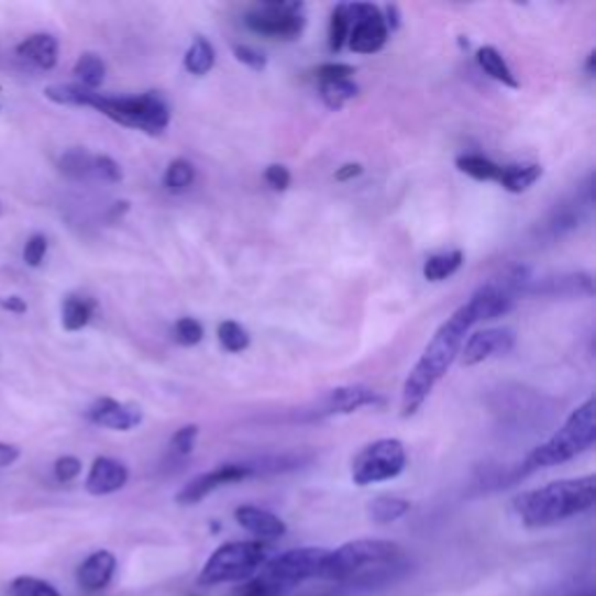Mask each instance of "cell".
<instances>
[{
  "mask_svg": "<svg viewBox=\"0 0 596 596\" xmlns=\"http://www.w3.org/2000/svg\"><path fill=\"white\" fill-rule=\"evenodd\" d=\"M478 324L468 303L456 308L448 320L433 333L422 356L410 368L404 389H401V415L412 417L422 404L429 399L433 387L443 380V375L456 362L462 345L468 338V331Z\"/></svg>",
  "mask_w": 596,
  "mask_h": 596,
  "instance_id": "cell-1",
  "label": "cell"
},
{
  "mask_svg": "<svg viewBox=\"0 0 596 596\" xmlns=\"http://www.w3.org/2000/svg\"><path fill=\"white\" fill-rule=\"evenodd\" d=\"M45 98L56 106L93 108L119 126L137 129L150 135L164 133L170 124V108L154 91L141 96H108L79 85H52L45 89Z\"/></svg>",
  "mask_w": 596,
  "mask_h": 596,
  "instance_id": "cell-2",
  "label": "cell"
},
{
  "mask_svg": "<svg viewBox=\"0 0 596 596\" xmlns=\"http://www.w3.org/2000/svg\"><path fill=\"white\" fill-rule=\"evenodd\" d=\"M406 564L401 545L383 539H360L329 550L322 581L380 585L394 581Z\"/></svg>",
  "mask_w": 596,
  "mask_h": 596,
  "instance_id": "cell-3",
  "label": "cell"
},
{
  "mask_svg": "<svg viewBox=\"0 0 596 596\" xmlns=\"http://www.w3.org/2000/svg\"><path fill=\"white\" fill-rule=\"evenodd\" d=\"M594 501H596V478L594 475H583V478L558 481L515 496L512 510L525 527L541 529L587 512L594 506Z\"/></svg>",
  "mask_w": 596,
  "mask_h": 596,
  "instance_id": "cell-4",
  "label": "cell"
},
{
  "mask_svg": "<svg viewBox=\"0 0 596 596\" xmlns=\"http://www.w3.org/2000/svg\"><path fill=\"white\" fill-rule=\"evenodd\" d=\"M594 441H596L594 399H587L583 406H578L569 415V420L558 433H552L543 445L533 448L529 452L520 473H533V471L571 462L573 456H578L585 450H589Z\"/></svg>",
  "mask_w": 596,
  "mask_h": 596,
  "instance_id": "cell-5",
  "label": "cell"
},
{
  "mask_svg": "<svg viewBox=\"0 0 596 596\" xmlns=\"http://www.w3.org/2000/svg\"><path fill=\"white\" fill-rule=\"evenodd\" d=\"M268 562V545L264 541H231L217 548L198 573V585H227L250 581Z\"/></svg>",
  "mask_w": 596,
  "mask_h": 596,
  "instance_id": "cell-6",
  "label": "cell"
},
{
  "mask_svg": "<svg viewBox=\"0 0 596 596\" xmlns=\"http://www.w3.org/2000/svg\"><path fill=\"white\" fill-rule=\"evenodd\" d=\"M408 454L399 439H380L366 445L352 462V483L360 487L387 483L406 471Z\"/></svg>",
  "mask_w": 596,
  "mask_h": 596,
  "instance_id": "cell-7",
  "label": "cell"
},
{
  "mask_svg": "<svg viewBox=\"0 0 596 596\" xmlns=\"http://www.w3.org/2000/svg\"><path fill=\"white\" fill-rule=\"evenodd\" d=\"M327 548H296V550H287L283 554H277V558L268 560L264 564L262 575L266 581H271L273 585L280 587L283 592L291 585L306 583V581H322L324 573V564H327Z\"/></svg>",
  "mask_w": 596,
  "mask_h": 596,
  "instance_id": "cell-8",
  "label": "cell"
},
{
  "mask_svg": "<svg viewBox=\"0 0 596 596\" xmlns=\"http://www.w3.org/2000/svg\"><path fill=\"white\" fill-rule=\"evenodd\" d=\"M245 24L271 40H296L306 29L303 3H262L245 16Z\"/></svg>",
  "mask_w": 596,
  "mask_h": 596,
  "instance_id": "cell-9",
  "label": "cell"
},
{
  "mask_svg": "<svg viewBox=\"0 0 596 596\" xmlns=\"http://www.w3.org/2000/svg\"><path fill=\"white\" fill-rule=\"evenodd\" d=\"M350 35H347V47L356 54H375L380 52L387 40L389 31L385 26L383 10L371 3H350Z\"/></svg>",
  "mask_w": 596,
  "mask_h": 596,
  "instance_id": "cell-10",
  "label": "cell"
},
{
  "mask_svg": "<svg viewBox=\"0 0 596 596\" xmlns=\"http://www.w3.org/2000/svg\"><path fill=\"white\" fill-rule=\"evenodd\" d=\"M385 399L380 394L371 387L364 385H345V387H335L322 394L310 408L303 410L306 420H327V417L335 415H350L368 406H383Z\"/></svg>",
  "mask_w": 596,
  "mask_h": 596,
  "instance_id": "cell-11",
  "label": "cell"
},
{
  "mask_svg": "<svg viewBox=\"0 0 596 596\" xmlns=\"http://www.w3.org/2000/svg\"><path fill=\"white\" fill-rule=\"evenodd\" d=\"M245 478H252L250 464H222L208 473L196 475L194 481H189L180 492L175 494V501L180 506H194L198 501H203L206 496H210L214 489L241 483Z\"/></svg>",
  "mask_w": 596,
  "mask_h": 596,
  "instance_id": "cell-12",
  "label": "cell"
},
{
  "mask_svg": "<svg viewBox=\"0 0 596 596\" xmlns=\"http://www.w3.org/2000/svg\"><path fill=\"white\" fill-rule=\"evenodd\" d=\"M515 347V333L512 329H485L471 333L462 345V364L464 366H478L492 356L508 354Z\"/></svg>",
  "mask_w": 596,
  "mask_h": 596,
  "instance_id": "cell-13",
  "label": "cell"
},
{
  "mask_svg": "<svg viewBox=\"0 0 596 596\" xmlns=\"http://www.w3.org/2000/svg\"><path fill=\"white\" fill-rule=\"evenodd\" d=\"M87 417L103 429L112 431H131L135 427H141L143 422V408L137 404H122L117 399H98L89 406Z\"/></svg>",
  "mask_w": 596,
  "mask_h": 596,
  "instance_id": "cell-14",
  "label": "cell"
},
{
  "mask_svg": "<svg viewBox=\"0 0 596 596\" xmlns=\"http://www.w3.org/2000/svg\"><path fill=\"white\" fill-rule=\"evenodd\" d=\"M117 571V558L110 550H96L77 569V585L87 594L103 592Z\"/></svg>",
  "mask_w": 596,
  "mask_h": 596,
  "instance_id": "cell-15",
  "label": "cell"
},
{
  "mask_svg": "<svg viewBox=\"0 0 596 596\" xmlns=\"http://www.w3.org/2000/svg\"><path fill=\"white\" fill-rule=\"evenodd\" d=\"M129 483V468L112 456H96L89 475H87V492L93 496H108L122 489Z\"/></svg>",
  "mask_w": 596,
  "mask_h": 596,
  "instance_id": "cell-16",
  "label": "cell"
},
{
  "mask_svg": "<svg viewBox=\"0 0 596 596\" xmlns=\"http://www.w3.org/2000/svg\"><path fill=\"white\" fill-rule=\"evenodd\" d=\"M233 515H235L238 525H241L245 531H250L252 536H256V539L264 541V543L283 539V536L287 533V525L271 510L256 508V506H241V508H235Z\"/></svg>",
  "mask_w": 596,
  "mask_h": 596,
  "instance_id": "cell-17",
  "label": "cell"
},
{
  "mask_svg": "<svg viewBox=\"0 0 596 596\" xmlns=\"http://www.w3.org/2000/svg\"><path fill=\"white\" fill-rule=\"evenodd\" d=\"M58 40L52 33H33L16 45V56L37 70H52L58 64Z\"/></svg>",
  "mask_w": 596,
  "mask_h": 596,
  "instance_id": "cell-18",
  "label": "cell"
},
{
  "mask_svg": "<svg viewBox=\"0 0 596 596\" xmlns=\"http://www.w3.org/2000/svg\"><path fill=\"white\" fill-rule=\"evenodd\" d=\"M594 291L592 277L587 273H569L560 277H545V280H531L527 296H562V298H575V296H589Z\"/></svg>",
  "mask_w": 596,
  "mask_h": 596,
  "instance_id": "cell-19",
  "label": "cell"
},
{
  "mask_svg": "<svg viewBox=\"0 0 596 596\" xmlns=\"http://www.w3.org/2000/svg\"><path fill=\"white\" fill-rule=\"evenodd\" d=\"M96 314V301L87 296H77V294H68L62 301V327L70 333L82 331L85 327H89V322L93 320Z\"/></svg>",
  "mask_w": 596,
  "mask_h": 596,
  "instance_id": "cell-20",
  "label": "cell"
},
{
  "mask_svg": "<svg viewBox=\"0 0 596 596\" xmlns=\"http://www.w3.org/2000/svg\"><path fill=\"white\" fill-rule=\"evenodd\" d=\"M106 73H108L106 62L98 54H93V52H85L82 56L77 58V64L73 66V75L77 79L75 85L85 87L89 91H98V89L103 87Z\"/></svg>",
  "mask_w": 596,
  "mask_h": 596,
  "instance_id": "cell-21",
  "label": "cell"
},
{
  "mask_svg": "<svg viewBox=\"0 0 596 596\" xmlns=\"http://www.w3.org/2000/svg\"><path fill=\"white\" fill-rule=\"evenodd\" d=\"M543 168L539 164H512L501 166L499 185L510 194H522L541 180Z\"/></svg>",
  "mask_w": 596,
  "mask_h": 596,
  "instance_id": "cell-22",
  "label": "cell"
},
{
  "mask_svg": "<svg viewBox=\"0 0 596 596\" xmlns=\"http://www.w3.org/2000/svg\"><path fill=\"white\" fill-rule=\"evenodd\" d=\"M475 62H478V66L483 68L485 75H489L492 79H496V82H501L504 87H510V89H518L520 82L518 77L512 75L510 66L506 64L504 54L496 49V47H481L478 54H475Z\"/></svg>",
  "mask_w": 596,
  "mask_h": 596,
  "instance_id": "cell-23",
  "label": "cell"
},
{
  "mask_svg": "<svg viewBox=\"0 0 596 596\" xmlns=\"http://www.w3.org/2000/svg\"><path fill=\"white\" fill-rule=\"evenodd\" d=\"M464 264V252L462 250H450V252H441L433 254L424 262V280L429 283H443L448 277H452L456 271L462 268Z\"/></svg>",
  "mask_w": 596,
  "mask_h": 596,
  "instance_id": "cell-24",
  "label": "cell"
},
{
  "mask_svg": "<svg viewBox=\"0 0 596 596\" xmlns=\"http://www.w3.org/2000/svg\"><path fill=\"white\" fill-rule=\"evenodd\" d=\"M58 170L77 183L93 180V154L82 147L66 150L58 158Z\"/></svg>",
  "mask_w": 596,
  "mask_h": 596,
  "instance_id": "cell-25",
  "label": "cell"
},
{
  "mask_svg": "<svg viewBox=\"0 0 596 596\" xmlns=\"http://www.w3.org/2000/svg\"><path fill=\"white\" fill-rule=\"evenodd\" d=\"M217 62V52L212 47L210 40L206 37H194V43L189 45L187 54H185V68L187 73H191L194 77H203L214 68Z\"/></svg>",
  "mask_w": 596,
  "mask_h": 596,
  "instance_id": "cell-26",
  "label": "cell"
},
{
  "mask_svg": "<svg viewBox=\"0 0 596 596\" xmlns=\"http://www.w3.org/2000/svg\"><path fill=\"white\" fill-rule=\"evenodd\" d=\"M456 168L466 173L468 177H473V180H481V183H499V175H501V166L494 164L492 158H487L483 154L456 156Z\"/></svg>",
  "mask_w": 596,
  "mask_h": 596,
  "instance_id": "cell-27",
  "label": "cell"
},
{
  "mask_svg": "<svg viewBox=\"0 0 596 596\" xmlns=\"http://www.w3.org/2000/svg\"><path fill=\"white\" fill-rule=\"evenodd\" d=\"M410 510V501L399 499V496H377L368 504V518L375 525H389L401 520L404 515Z\"/></svg>",
  "mask_w": 596,
  "mask_h": 596,
  "instance_id": "cell-28",
  "label": "cell"
},
{
  "mask_svg": "<svg viewBox=\"0 0 596 596\" xmlns=\"http://www.w3.org/2000/svg\"><path fill=\"white\" fill-rule=\"evenodd\" d=\"M196 180V168L187 158H175L164 173V189L170 194H185Z\"/></svg>",
  "mask_w": 596,
  "mask_h": 596,
  "instance_id": "cell-29",
  "label": "cell"
},
{
  "mask_svg": "<svg viewBox=\"0 0 596 596\" xmlns=\"http://www.w3.org/2000/svg\"><path fill=\"white\" fill-rule=\"evenodd\" d=\"M360 93V85L354 79H338V82H320V96L327 108L341 110L347 101Z\"/></svg>",
  "mask_w": 596,
  "mask_h": 596,
  "instance_id": "cell-30",
  "label": "cell"
},
{
  "mask_svg": "<svg viewBox=\"0 0 596 596\" xmlns=\"http://www.w3.org/2000/svg\"><path fill=\"white\" fill-rule=\"evenodd\" d=\"M581 217H583V208L578 203H571V206H560L558 210H552L550 220L545 224V231L552 235V238H562L564 233L578 229L581 227Z\"/></svg>",
  "mask_w": 596,
  "mask_h": 596,
  "instance_id": "cell-31",
  "label": "cell"
},
{
  "mask_svg": "<svg viewBox=\"0 0 596 596\" xmlns=\"http://www.w3.org/2000/svg\"><path fill=\"white\" fill-rule=\"evenodd\" d=\"M347 35H350V14H347V3L335 5L331 12V22H329V49L331 52H341L347 45Z\"/></svg>",
  "mask_w": 596,
  "mask_h": 596,
  "instance_id": "cell-32",
  "label": "cell"
},
{
  "mask_svg": "<svg viewBox=\"0 0 596 596\" xmlns=\"http://www.w3.org/2000/svg\"><path fill=\"white\" fill-rule=\"evenodd\" d=\"M217 338H220V345L231 352V354H238V352H245L250 347V333L245 327H241L238 322H222L220 327H217Z\"/></svg>",
  "mask_w": 596,
  "mask_h": 596,
  "instance_id": "cell-33",
  "label": "cell"
},
{
  "mask_svg": "<svg viewBox=\"0 0 596 596\" xmlns=\"http://www.w3.org/2000/svg\"><path fill=\"white\" fill-rule=\"evenodd\" d=\"M10 596H62L52 583L33 578V575H19L10 583Z\"/></svg>",
  "mask_w": 596,
  "mask_h": 596,
  "instance_id": "cell-34",
  "label": "cell"
},
{
  "mask_svg": "<svg viewBox=\"0 0 596 596\" xmlns=\"http://www.w3.org/2000/svg\"><path fill=\"white\" fill-rule=\"evenodd\" d=\"M203 335H206V329L203 324L194 320V317H183V320H177L175 327H173V338H175V343L177 345H183V347H194L203 341Z\"/></svg>",
  "mask_w": 596,
  "mask_h": 596,
  "instance_id": "cell-35",
  "label": "cell"
},
{
  "mask_svg": "<svg viewBox=\"0 0 596 596\" xmlns=\"http://www.w3.org/2000/svg\"><path fill=\"white\" fill-rule=\"evenodd\" d=\"M93 180L117 185L124 180V170L112 156L108 154H93Z\"/></svg>",
  "mask_w": 596,
  "mask_h": 596,
  "instance_id": "cell-36",
  "label": "cell"
},
{
  "mask_svg": "<svg viewBox=\"0 0 596 596\" xmlns=\"http://www.w3.org/2000/svg\"><path fill=\"white\" fill-rule=\"evenodd\" d=\"M47 250H49V241H47V235L45 233H33L26 245H24V264L29 268H40L45 262V256H47Z\"/></svg>",
  "mask_w": 596,
  "mask_h": 596,
  "instance_id": "cell-37",
  "label": "cell"
},
{
  "mask_svg": "<svg viewBox=\"0 0 596 596\" xmlns=\"http://www.w3.org/2000/svg\"><path fill=\"white\" fill-rule=\"evenodd\" d=\"M283 589L266 581L264 575H256L252 581H245L243 587H238L231 596H280Z\"/></svg>",
  "mask_w": 596,
  "mask_h": 596,
  "instance_id": "cell-38",
  "label": "cell"
},
{
  "mask_svg": "<svg viewBox=\"0 0 596 596\" xmlns=\"http://www.w3.org/2000/svg\"><path fill=\"white\" fill-rule=\"evenodd\" d=\"M79 473H82V462H79L77 456H70V454L58 456L54 464V478L64 485L73 483Z\"/></svg>",
  "mask_w": 596,
  "mask_h": 596,
  "instance_id": "cell-39",
  "label": "cell"
},
{
  "mask_svg": "<svg viewBox=\"0 0 596 596\" xmlns=\"http://www.w3.org/2000/svg\"><path fill=\"white\" fill-rule=\"evenodd\" d=\"M233 54H235L238 62H241L243 66H247L254 73H262L268 66V58L260 49H254L250 45H235Z\"/></svg>",
  "mask_w": 596,
  "mask_h": 596,
  "instance_id": "cell-40",
  "label": "cell"
},
{
  "mask_svg": "<svg viewBox=\"0 0 596 596\" xmlns=\"http://www.w3.org/2000/svg\"><path fill=\"white\" fill-rule=\"evenodd\" d=\"M196 439H198V427L196 424H187L183 429H177L173 433V441H170V448L175 454H189L194 448H196Z\"/></svg>",
  "mask_w": 596,
  "mask_h": 596,
  "instance_id": "cell-41",
  "label": "cell"
},
{
  "mask_svg": "<svg viewBox=\"0 0 596 596\" xmlns=\"http://www.w3.org/2000/svg\"><path fill=\"white\" fill-rule=\"evenodd\" d=\"M314 75L320 82H338V79H352L354 66L350 64H322L320 68H314Z\"/></svg>",
  "mask_w": 596,
  "mask_h": 596,
  "instance_id": "cell-42",
  "label": "cell"
},
{
  "mask_svg": "<svg viewBox=\"0 0 596 596\" xmlns=\"http://www.w3.org/2000/svg\"><path fill=\"white\" fill-rule=\"evenodd\" d=\"M264 180H266L268 187H273L275 191H285V189H289V185H291V175H289V170H287L285 166L273 164V166L266 168Z\"/></svg>",
  "mask_w": 596,
  "mask_h": 596,
  "instance_id": "cell-43",
  "label": "cell"
},
{
  "mask_svg": "<svg viewBox=\"0 0 596 596\" xmlns=\"http://www.w3.org/2000/svg\"><path fill=\"white\" fill-rule=\"evenodd\" d=\"M0 310H5V312H12V314H24L29 310V303L24 301L22 296H0Z\"/></svg>",
  "mask_w": 596,
  "mask_h": 596,
  "instance_id": "cell-44",
  "label": "cell"
},
{
  "mask_svg": "<svg viewBox=\"0 0 596 596\" xmlns=\"http://www.w3.org/2000/svg\"><path fill=\"white\" fill-rule=\"evenodd\" d=\"M19 456H22V450H19L16 445L12 443H3L0 441V468H8L12 466Z\"/></svg>",
  "mask_w": 596,
  "mask_h": 596,
  "instance_id": "cell-45",
  "label": "cell"
},
{
  "mask_svg": "<svg viewBox=\"0 0 596 596\" xmlns=\"http://www.w3.org/2000/svg\"><path fill=\"white\" fill-rule=\"evenodd\" d=\"M364 173V166L362 164H345L335 170V180L338 183H350L354 180V177H360Z\"/></svg>",
  "mask_w": 596,
  "mask_h": 596,
  "instance_id": "cell-46",
  "label": "cell"
},
{
  "mask_svg": "<svg viewBox=\"0 0 596 596\" xmlns=\"http://www.w3.org/2000/svg\"><path fill=\"white\" fill-rule=\"evenodd\" d=\"M383 19H385V26H387L389 33L401 26V14H399V8H396V5L383 8Z\"/></svg>",
  "mask_w": 596,
  "mask_h": 596,
  "instance_id": "cell-47",
  "label": "cell"
},
{
  "mask_svg": "<svg viewBox=\"0 0 596 596\" xmlns=\"http://www.w3.org/2000/svg\"><path fill=\"white\" fill-rule=\"evenodd\" d=\"M594 64H596V52H589V56H587V75L592 77L594 75Z\"/></svg>",
  "mask_w": 596,
  "mask_h": 596,
  "instance_id": "cell-48",
  "label": "cell"
},
{
  "mask_svg": "<svg viewBox=\"0 0 596 596\" xmlns=\"http://www.w3.org/2000/svg\"><path fill=\"white\" fill-rule=\"evenodd\" d=\"M0 212H3V203H0Z\"/></svg>",
  "mask_w": 596,
  "mask_h": 596,
  "instance_id": "cell-49",
  "label": "cell"
},
{
  "mask_svg": "<svg viewBox=\"0 0 596 596\" xmlns=\"http://www.w3.org/2000/svg\"><path fill=\"white\" fill-rule=\"evenodd\" d=\"M0 110H3V106H0Z\"/></svg>",
  "mask_w": 596,
  "mask_h": 596,
  "instance_id": "cell-50",
  "label": "cell"
},
{
  "mask_svg": "<svg viewBox=\"0 0 596 596\" xmlns=\"http://www.w3.org/2000/svg\"><path fill=\"white\" fill-rule=\"evenodd\" d=\"M587 596H592V594H587Z\"/></svg>",
  "mask_w": 596,
  "mask_h": 596,
  "instance_id": "cell-51",
  "label": "cell"
}]
</instances>
